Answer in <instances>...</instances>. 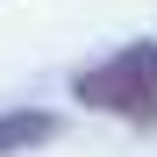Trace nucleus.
Returning <instances> with one entry per match:
<instances>
[{
	"instance_id": "nucleus-1",
	"label": "nucleus",
	"mask_w": 157,
	"mask_h": 157,
	"mask_svg": "<svg viewBox=\"0 0 157 157\" xmlns=\"http://www.w3.org/2000/svg\"><path fill=\"white\" fill-rule=\"evenodd\" d=\"M71 100L93 114H114L128 128H157V43H121L114 57H100L71 78Z\"/></svg>"
},
{
	"instance_id": "nucleus-2",
	"label": "nucleus",
	"mask_w": 157,
	"mask_h": 157,
	"mask_svg": "<svg viewBox=\"0 0 157 157\" xmlns=\"http://www.w3.org/2000/svg\"><path fill=\"white\" fill-rule=\"evenodd\" d=\"M50 136H57V114H50V107H7V114H0V157L43 150Z\"/></svg>"
}]
</instances>
